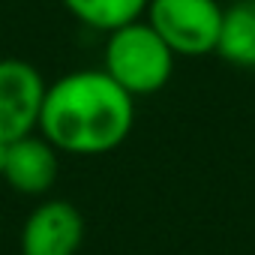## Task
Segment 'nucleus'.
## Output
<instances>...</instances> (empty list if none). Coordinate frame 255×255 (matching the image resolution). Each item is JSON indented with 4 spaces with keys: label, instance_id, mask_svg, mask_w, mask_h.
I'll use <instances>...</instances> for the list:
<instances>
[{
    "label": "nucleus",
    "instance_id": "4",
    "mask_svg": "<svg viewBox=\"0 0 255 255\" xmlns=\"http://www.w3.org/2000/svg\"><path fill=\"white\" fill-rule=\"evenodd\" d=\"M45 87L33 63L0 57V144H12L39 129Z\"/></svg>",
    "mask_w": 255,
    "mask_h": 255
},
{
    "label": "nucleus",
    "instance_id": "7",
    "mask_svg": "<svg viewBox=\"0 0 255 255\" xmlns=\"http://www.w3.org/2000/svg\"><path fill=\"white\" fill-rule=\"evenodd\" d=\"M216 54L237 69H255V0H234L225 6Z\"/></svg>",
    "mask_w": 255,
    "mask_h": 255
},
{
    "label": "nucleus",
    "instance_id": "3",
    "mask_svg": "<svg viewBox=\"0 0 255 255\" xmlns=\"http://www.w3.org/2000/svg\"><path fill=\"white\" fill-rule=\"evenodd\" d=\"M222 12L216 0H150L144 21L162 36L174 57H204L219 45Z\"/></svg>",
    "mask_w": 255,
    "mask_h": 255
},
{
    "label": "nucleus",
    "instance_id": "5",
    "mask_svg": "<svg viewBox=\"0 0 255 255\" xmlns=\"http://www.w3.org/2000/svg\"><path fill=\"white\" fill-rule=\"evenodd\" d=\"M81 243V210L63 198L39 201L21 225V255H78Z\"/></svg>",
    "mask_w": 255,
    "mask_h": 255
},
{
    "label": "nucleus",
    "instance_id": "2",
    "mask_svg": "<svg viewBox=\"0 0 255 255\" xmlns=\"http://www.w3.org/2000/svg\"><path fill=\"white\" fill-rule=\"evenodd\" d=\"M105 36L102 69L129 96H153L171 81L174 51L144 18L123 24Z\"/></svg>",
    "mask_w": 255,
    "mask_h": 255
},
{
    "label": "nucleus",
    "instance_id": "9",
    "mask_svg": "<svg viewBox=\"0 0 255 255\" xmlns=\"http://www.w3.org/2000/svg\"><path fill=\"white\" fill-rule=\"evenodd\" d=\"M0 156H3V144H0Z\"/></svg>",
    "mask_w": 255,
    "mask_h": 255
},
{
    "label": "nucleus",
    "instance_id": "8",
    "mask_svg": "<svg viewBox=\"0 0 255 255\" xmlns=\"http://www.w3.org/2000/svg\"><path fill=\"white\" fill-rule=\"evenodd\" d=\"M63 9L90 30L111 33L123 24L144 18L150 0H60Z\"/></svg>",
    "mask_w": 255,
    "mask_h": 255
},
{
    "label": "nucleus",
    "instance_id": "1",
    "mask_svg": "<svg viewBox=\"0 0 255 255\" xmlns=\"http://www.w3.org/2000/svg\"><path fill=\"white\" fill-rule=\"evenodd\" d=\"M135 96L105 69H75L45 87L39 135L72 156H102L117 150L132 132Z\"/></svg>",
    "mask_w": 255,
    "mask_h": 255
},
{
    "label": "nucleus",
    "instance_id": "6",
    "mask_svg": "<svg viewBox=\"0 0 255 255\" xmlns=\"http://www.w3.org/2000/svg\"><path fill=\"white\" fill-rule=\"evenodd\" d=\"M0 177L21 195H45L57 180V150L42 135H24L3 144Z\"/></svg>",
    "mask_w": 255,
    "mask_h": 255
}]
</instances>
